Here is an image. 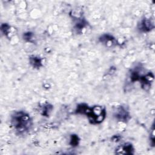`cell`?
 Listing matches in <instances>:
<instances>
[{"label":"cell","mask_w":155,"mask_h":155,"mask_svg":"<svg viewBox=\"0 0 155 155\" xmlns=\"http://www.w3.org/2000/svg\"><path fill=\"white\" fill-rule=\"evenodd\" d=\"M78 114L87 116L89 122L93 125L102 123L107 116L106 109L101 105H94L90 107L85 103L79 104L76 108Z\"/></svg>","instance_id":"6da1fadb"},{"label":"cell","mask_w":155,"mask_h":155,"mask_svg":"<svg viewBox=\"0 0 155 155\" xmlns=\"http://www.w3.org/2000/svg\"><path fill=\"white\" fill-rule=\"evenodd\" d=\"M10 125L16 134H25L33 126V120L30 115L25 111H14L10 116Z\"/></svg>","instance_id":"7a4b0ae2"},{"label":"cell","mask_w":155,"mask_h":155,"mask_svg":"<svg viewBox=\"0 0 155 155\" xmlns=\"http://www.w3.org/2000/svg\"><path fill=\"white\" fill-rule=\"evenodd\" d=\"M113 116L119 122H127L131 118L130 111L123 105L117 106L113 111Z\"/></svg>","instance_id":"3957f363"},{"label":"cell","mask_w":155,"mask_h":155,"mask_svg":"<svg viewBox=\"0 0 155 155\" xmlns=\"http://www.w3.org/2000/svg\"><path fill=\"white\" fill-rule=\"evenodd\" d=\"M99 41L104 46L111 48L119 45L116 38L110 33H104L99 38Z\"/></svg>","instance_id":"277c9868"},{"label":"cell","mask_w":155,"mask_h":155,"mask_svg":"<svg viewBox=\"0 0 155 155\" xmlns=\"http://www.w3.org/2000/svg\"><path fill=\"white\" fill-rule=\"evenodd\" d=\"M137 28L138 30L142 33H148L154 28V23L153 19L148 18L142 19L137 24Z\"/></svg>","instance_id":"5b68a950"},{"label":"cell","mask_w":155,"mask_h":155,"mask_svg":"<svg viewBox=\"0 0 155 155\" xmlns=\"http://www.w3.org/2000/svg\"><path fill=\"white\" fill-rule=\"evenodd\" d=\"M154 79V76L152 72L148 71L146 73H143L139 81L141 88L145 91H148L151 88Z\"/></svg>","instance_id":"8992f818"},{"label":"cell","mask_w":155,"mask_h":155,"mask_svg":"<svg viewBox=\"0 0 155 155\" xmlns=\"http://www.w3.org/2000/svg\"><path fill=\"white\" fill-rule=\"evenodd\" d=\"M115 154H134V148L132 143L130 142L124 143L117 146L115 149Z\"/></svg>","instance_id":"52a82bcc"},{"label":"cell","mask_w":155,"mask_h":155,"mask_svg":"<svg viewBox=\"0 0 155 155\" xmlns=\"http://www.w3.org/2000/svg\"><path fill=\"white\" fill-rule=\"evenodd\" d=\"M143 73V67L140 65H137L131 68L129 73V78L131 83H134L140 81Z\"/></svg>","instance_id":"ba28073f"},{"label":"cell","mask_w":155,"mask_h":155,"mask_svg":"<svg viewBox=\"0 0 155 155\" xmlns=\"http://www.w3.org/2000/svg\"><path fill=\"white\" fill-rule=\"evenodd\" d=\"M74 19V25H73V29L76 31L77 34H81L83 33L82 30H84L88 24V22L87 20L83 17H79V18H73Z\"/></svg>","instance_id":"9c48e42d"},{"label":"cell","mask_w":155,"mask_h":155,"mask_svg":"<svg viewBox=\"0 0 155 155\" xmlns=\"http://www.w3.org/2000/svg\"><path fill=\"white\" fill-rule=\"evenodd\" d=\"M40 114L44 117H49L53 110V106L52 104L48 102H44L39 105V107Z\"/></svg>","instance_id":"30bf717a"},{"label":"cell","mask_w":155,"mask_h":155,"mask_svg":"<svg viewBox=\"0 0 155 155\" xmlns=\"http://www.w3.org/2000/svg\"><path fill=\"white\" fill-rule=\"evenodd\" d=\"M44 59L38 56L32 55L28 58V62L30 65L35 69H39L43 67Z\"/></svg>","instance_id":"8fae6325"},{"label":"cell","mask_w":155,"mask_h":155,"mask_svg":"<svg viewBox=\"0 0 155 155\" xmlns=\"http://www.w3.org/2000/svg\"><path fill=\"white\" fill-rule=\"evenodd\" d=\"M0 30L3 35L7 38H10L12 35V27L7 23H2L0 27Z\"/></svg>","instance_id":"7c38bea8"},{"label":"cell","mask_w":155,"mask_h":155,"mask_svg":"<svg viewBox=\"0 0 155 155\" xmlns=\"http://www.w3.org/2000/svg\"><path fill=\"white\" fill-rule=\"evenodd\" d=\"M22 38L26 42L31 43H34L35 39L34 33L31 31H27L24 33L22 35Z\"/></svg>","instance_id":"4fadbf2b"},{"label":"cell","mask_w":155,"mask_h":155,"mask_svg":"<svg viewBox=\"0 0 155 155\" xmlns=\"http://www.w3.org/2000/svg\"><path fill=\"white\" fill-rule=\"evenodd\" d=\"M79 142H80V139L77 134H71L69 144L71 147H78L79 144Z\"/></svg>","instance_id":"5bb4252c"},{"label":"cell","mask_w":155,"mask_h":155,"mask_svg":"<svg viewBox=\"0 0 155 155\" xmlns=\"http://www.w3.org/2000/svg\"><path fill=\"white\" fill-rule=\"evenodd\" d=\"M150 144L152 147H154V123L152 125L151 131H150Z\"/></svg>","instance_id":"9a60e30c"},{"label":"cell","mask_w":155,"mask_h":155,"mask_svg":"<svg viewBox=\"0 0 155 155\" xmlns=\"http://www.w3.org/2000/svg\"><path fill=\"white\" fill-rule=\"evenodd\" d=\"M120 136H118V135H114L112 137V141H114V142H118L120 140Z\"/></svg>","instance_id":"2e32d148"}]
</instances>
